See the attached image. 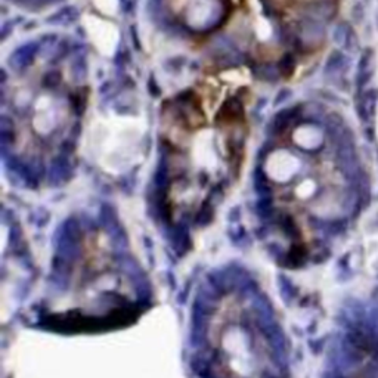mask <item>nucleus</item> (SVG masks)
Here are the masks:
<instances>
[{"mask_svg":"<svg viewBox=\"0 0 378 378\" xmlns=\"http://www.w3.org/2000/svg\"><path fill=\"white\" fill-rule=\"evenodd\" d=\"M195 358L205 378H284V344L257 288L213 284L195 318Z\"/></svg>","mask_w":378,"mask_h":378,"instance_id":"nucleus-1","label":"nucleus"}]
</instances>
